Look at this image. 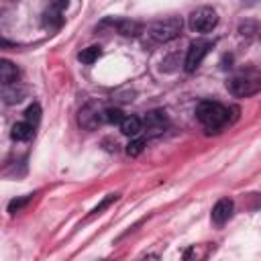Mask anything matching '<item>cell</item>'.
Here are the masks:
<instances>
[{"mask_svg":"<svg viewBox=\"0 0 261 261\" xmlns=\"http://www.w3.org/2000/svg\"><path fill=\"white\" fill-rule=\"evenodd\" d=\"M226 88L232 96L237 98H247V96H253L261 90V71L255 69V67H247V69H241L237 71L228 82H226Z\"/></svg>","mask_w":261,"mask_h":261,"instance_id":"1","label":"cell"},{"mask_svg":"<svg viewBox=\"0 0 261 261\" xmlns=\"http://www.w3.org/2000/svg\"><path fill=\"white\" fill-rule=\"evenodd\" d=\"M196 118L200 120V124L208 130H218L226 124L228 120V110L212 100H204L196 106Z\"/></svg>","mask_w":261,"mask_h":261,"instance_id":"2","label":"cell"},{"mask_svg":"<svg viewBox=\"0 0 261 261\" xmlns=\"http://www.w3.org/2000/svg\"><path fill=\"white\" fill-rule=\"evenodd\" d=\"M181 27H184V20L179 16H169V18L155 20L153 24H149V35L157 43H167V41H173L175 37H179Z\"/></svg>","mask_w":261,"mask_h":261,"instance_id":"3","label":"cell"},{"mask_svg":"<svg viewBox=\"0 0 261 261\" xmlns=\"http://www.w3.org/2000/svg\"><path fill=\"white\" fill-rule=\"evenodd\" d=\"M218 24V14L210 6H202L190 14V29L196 33H208Z\"/></svg>","mask_w":261,"mask_h":261,"instance_id":"4","label":"cell"},{"mask_svg":"<svg viewBox=\"0 0 261 261\" xmlns=\"http://www.w3.org/2000/svg\"><path fill=\"white\" fill-rule=\"evenodd\" d=\"M210 41H194L190 47H188V53H186V61H184V67H186V71H196L200 65H202V61H204V57L208 55V51H210Z\"/></svg>","mask_w":261,"mask_h":261,"instance_id":"5","label":"cell"},{"mask_svg":"<svg viewBox=\"0 0 261 261\" xmlns=\"http://www.w3.org/2000/svg\"><path fill=\"white\" fill-rule=\"evenodd\" d=\"M169 126V118L163 110H151L143 118V133L147 137H159Z\"/></svg>","mask_w":261,"mask_h":261,"instance_id":"6","label":"cell"},{"mask_svg":"<svg viewBox=\"0 0 261 261\" xmlns=\"http://www.w3.org/2000/svg\"><path fill=\"white\" fill-rule=\"evenodd\" d=\"M104 108H100V104L98 102H88L86 106H82V110H80V124L84 126V128H88V130H94V128H98V124L102 122V120H106L104 118Z\"/></svg>","mask_w":261,"mask_h":261,"instance_id":"7","label":"cell"},{"mask_svg":"<svg viewBox=\"0 0 261 261\" xmlns=\"http://www.w3.org/2000/svg\"><path fill=\"white\" fill-rule=\"evenodd\" d=\"M67 8V0H55L43 14L45 29H59L63 24V10Z\"/></svg>","mask_w":261,"mask_h":261,"instance_id":"8","label":"cell"},{"mask_svg":"<svg viewBox=\"0 0 261 261\" xmlns=\"http://www.w3.org/2000/svg\"><path fill=\"white\" fill-rule=\"evenodd\" d=\"M232 208H234V204H232L230 198H220V200L214 204V208H212V220H214L216 224H224V222L230 218Z\"/></svg>","mask_w":261,"mask_h":261,"instance_id":"9","label":"cell"},{"mask_svg":"<svg viewBox=\"0 0 261 261\" xmlns=\"http://www.w3.org/2000/svg\"><path fill=\"white\" fill-rule=\"evenodd\" d=\"M120 126V133L126 135V137H137L141 130H143V120L135 114H124L122 122L118 124Z\"/></svg>","mask_w":261,"mask_h":261,"instance_id":"10","label":"cell"},{"mask_svg":"<svg viewBox=\"0 0 261 261\" xmlns=\"http://www.w3.org/2000/svg\"><path fill=\"white\" fill-rule=\"evenodd\" d=\"M0 82H2V86H10V84L18 82V69L8 59H2V63H0Z\"/></svg>","mask_w":261,"mask_h":261,"instance_id":"11","label":"cell"},{"mask_svg":"<svg viewBox=\"0 0 261 261\" xmlns=\"http://www.w3.org/2000/svg\"><path fill=\"white\" fill-rule=\"evenodd\" d=\"M24 88L22 86H18V82L16 84H10V86H2V98H4V102L6 104H16V102H20L22 98H24Z\"/></svg>","mask_w":261,"mask_h":261,"instance_id":"12","label":"cell"},{"mask_svg":"<svg viewBox=\"0 0 261 261\" xmlns=\"http://www.w3.org/2000/svg\"><path fill=\"white\" fill-rule=\"evenodd\" d=\"M12 139L14 141H31L33 139V135H35V126L33 124H29L27 120H22V122H16L14 126H12Z\"/></svg>","mask_w":261,"mask_h":261,"instance_id":"13","label":"cell"},{"mask_svg":"<svg viewBox=\"0 0 261 261\" xmlns=\"http://www.w3.org/2000/svg\"><path fill=\"white\" fill-rule=\"evenodd\" d=\"M112 24H114L116 31H118L120 35H124V37H137V35L141 33V24L135 22V20H116V22H112Z\"/></svg>","mask_w":261,"mask_h":261,"instance_id":"14","label":"cell"},{"mask_svg":"<svg viewBox=\"0 0 261 261\" xmlns=\"http://www.w3.org/2000/svg\"><path fill=\"white\" fill-rule=\"evenodd\" d=\"M100 55H102V49H100L98 45H92V47L82 49L77 57H80V61H82V63H88V65H90V63H94V61H96Z\"/></svg>","mask_w":261,"mask_h":261,"instance_id":"15","label":"cell"},{"mask_svg":"<svg viewBox=\"0 0 261 261\" xmlns=\"http://www.w3.org/2000/svg\"><path fill=\"white\" fill-rule=\"evenodd\" d=\"M24 120L37 128V124H39V120H41V106H39L37 102H33V104L24 110Z\"/></svg>","mask_w":261,"mask_h":261,"instance_id":"16","label":"cell"},{"mask_svg":"<svg viewBox=\"0 0 261 261\" xmlns=\"http://www.w3.org/2000/svg\"><path fill=\"white\" fill-rule=\"evenodd\" d=\"M143 149H145V139H133L128 145H126V155L128 157H137V155H141L143 153Z\"/></svg>","mask_w":261,"mask_h":261,"instance_id":"17","label":"cell"},{"mask_svg":"<svg viewBox=\"0 0 261 261\" xmlns=\"http://www.w3.org/2000/svg\"><path fill=\"white\" fill-rule=\"evenodd\" d=\"M104 118H106V122H110V124H120L122 118H124V114H122L118 108H106Z\"/></svg>","mask_w":261,"mask_h":261,"instance_id":"18","label":"cell"},{"mask_svg":"<svg viewBox=\"0 0 261 261\" xmlns=\"http://www.w3.org/2000/svg\"><path fill=\"white\" fill-rule=\"evenodd\" d=\"M31 198H33V196H24V198H14V200H12L10 204H8V212H10V214L18 212V210H20L22 206H27V204L31 202Z\"/></svg>","mask_w":261,"mask_h":261,"instance_id":"19","label":"cell"},{"mask_svg":"<svg viewBox=\"0 0 261 261\" xmlns=\"http://www.w3.org/2000/svg\"><path fill=\"white\" fill-rule=\"evenodd\" d=\"M116 198H118V194H108V196H106V198H104V200H102V202H100V204H98V206L92 210V214H100V212H102L104 208H108V206H110V204H112Z\"/></svg>","mask_w":261,"mask_h":261,"instance_id":"20","label":"cell"},{"mask_svg":"<svg viewBox=\"0 0 261 261\" xmlns=\"http://www.w3.org/2000/svg\"><path fill=\"white\" fill-rule=\"evenodd\" d=\"M255 31H257V22H243L239 27V33L241 35H253Z\"/></svg>","mask_w":261,"mask_h":261,"instance_id":"21","label":"cell"}]
</instances>
